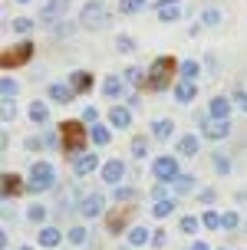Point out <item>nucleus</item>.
I'll use <instances>...</instances> for the list:
<instances>
[{
  "mask_svg": "<svg viewBox=\"0 0 247 250\" xmlns=\"http://www.w3.org/2000/svg\"><path fill=\"white\" fill-rule=\"evenodd\" d=\"M63 132V148H66V155H86V128H83V122H63L60 125Z\"/></svg>",
  "mask_w": 247,
  "mask_h": 250,
  "instance_id": "1",
  "label": "nucleus"
},
{
  "mask_svg": "<svg viewBox=\"0 0 247 250\" xmlns=\"http://www.w3.org/2000/svg\"><path fill=\"white\" fill-rule=\"evenodd\" d=\"M172 73H175V60H168V56H158V60L148 66V89H168V83H172Z\"/></svg>",
  "mask_w": 247,
  "mask_h": 250,
  "instance_id": "2",
  "label": "nucleus"
},
{
  "mask_svg": "<svg viewBox=\"0 0 247 250\" xmlns=\"http://www.w3.org/2000/svg\"><path fill=\"white\" fill-rule=\"evenodd\" d=\"M56 185V171H53V165L49 162H37L30 168V181H26V191H49V188Z\"/></svg>",
  "mask_w": 247,
  "mask_h": 250,
  "instance_id": "3",
  "label": "nucleus"
},
{
  "mask_svg": "<svg viewBox=\"0 0 247 250\" xmlns=\"http://www.w3.org/2000/svg\"><path fill=\"white\" fill-rule=\"evenodd\" d=\"M106 20H109V13H106V7H102V0H89L86 7H83V17H79V23L83 26H106Z\"/></svg>",
  "mask_w": 247,
  "mask_h": 250,
  "instance_id": "4",
  "label": "nucleus"
},
{
  "mask_svg": "<svg viewBox=\"0 0 247 250\" xmlns=\"http://www.w3.org/2000/svg\"><path fill=\"white\" fill-rule=\"evenodd\" d=\"M152 171H155V178H158L161 185H168V181H175L178 178V162L175 158H155V165H152Z\"/></svg>",
  "mask_w": 247,
  "mask_h": 250,
  "instance_id": "5",
  "label": "nucleus"
},
{
  "mask_svg": "<svg viewBox=\"0 0 247 250\" xmlns=\"http://www.w3.org/2000/svg\"><path fill=\"white\" fill-rule=\"evenodd\" d=\"M33 56V43H20V46H13V50L3 53V66L10 69V66H20V62H26Z\"/></svg>",
  "mask_w": 247,
  "mask_h": 250,
  "instance_id": "6",
  "label": "nucleus"
},
{
  "mask_svg": "<svg viewBox=\"0 0 247 250\" xmlns=\"http://www.w3.org/2000/svg\"><path fill=\"white\" fill-rule=\"evenodd\" d=\"M102 204H106V198H102L99 191H92V194H83L79 211H83V217H99V214H102Z\"/></svg>",
  "mask_w": 247,
  "mask_h": 250,
  "instance_id": "7",
  "label": "nucleus"
},
{
  "mask_svg": "<svg viewBox=\"0 0 247 250\" xmlns=\"http://www.w3.org/2000/svg\"><path fill=\"white\" fill-rule=\"evenodd\" d=\"M125 178V165L119 162V158H112V162H106V168H102V181L106 185H115L119 188V181Z\"/></svg>",
  "mask_w": 247,
  "mask_h": 250,
  "instance_id": "8",
  "label": "nucleus"
},
{
  "mask_svg": "<svg viewBox=\"0 0 247 250\" xmlns=\"http://www.w3.org/2000/svg\"><path fill=\"white\" fill-rule=\"evenodd\" d=\"M96 168H99V155H89V151H86V155H79V158L73 162L76 175H92Z\"/></svg>",
  "mask_w": 247,
  "mask_h": 250,
  "instance_id": "9",
  "label": "nucleus"
},
{
  "mask_svg": "<svg viewBox=\"0 0 247 250\" xmlns=\"http://www.w3.org/2000/svg\"><path fill=\"white\" fill-rule=\"evenodd\" d=\"M204 135H208V138L231 135V122H227V119H211V122H204Z\"/></svg>",
  "mask_w": 247,
  "mask_h": 250,
  "instance_id": "10",
  "label": "nucleus"
},
{
  "mask_svg": "<svg viewBox=\"0 0 247 250\" xmlns=\"http://www.w3.org/2000/svg\"><path fill=\"white\" fill-rule=\"evenodd\" d=\"M49 99H53V102H63V105H69V102L76 99V89L56 83V86H49Z\"/></svg>",
  "mask_w": 247,
  "mask_h": 250,
  "instance_id": "11",
  "label": "nucleus"
},
{
  "mask_svg": "<svg viewBox=\"0 0 247 250\" xmlns=\"http://www.w3.org/2000/svg\"><path fill=\"white\" fill-rule=\"evenodd\" d=\"M181 17V7H178V0H165L158 7V20L161 23H172V20H178Z\"/></svg>",
  "mask_w": 247,
  "mask_h": 250,
  "instance_id": "12",
  "label": "nucleus"
},
{
  "mask_svg": "<svg viewBox=\"0 0 247 250\" xmlns=\"http://www.w3.org/2000/svg\"><path fill=\"white\" fill-rule=\"evenodd\" d=\"M195 96H198V86L191 83V79H181V83L175 86V99L178 102H191Z\"/></svg>",
  "mask_w": 247,
  "mask_h": 250,
  "instance_id": "13",
  "label": "nucleus"
},
{
  "mask_svg": "<svg viewBox=\"0 0 247 250\" xmlns=\"http://www.w3.org/2000/svg\"><path fill=\"white\" fill-rule=\"evenodd\" d=\"M66 7H69V0H49L46 7L40 10V17H43V20H56L60 13H66Z\"/></svg>",
  "mask_w": 247,
  "mask_h": 250,
  "instance_id": "14",
  "label": "nucleus"
},
{
  "mask_svg": "<svg viewBox=\"0 0 247 250\" xmlns=\"http://www.w3.org/2000/svg\"><path fill=\"white\" fill-rule=\"evenodd\" d=\"M109 122H112V128H129L132 112H129V109H122V105H115V109L109 112Z\"/></svg>",
  "mask_w": 247,
  "mask_h": 250,
  "instance_id": "15",
  "label": "nucleus"
},
{
  "mask_svg": "<svg viewBox=\"0 0 247 250\" xmlns=\"http://www.w3.org/2000/svg\"><path fill=\"white\" fill-rule=\"evenodd\" d=\"M198 148H201V142H198V135H185L181 142H178V151H181L185 158H198Z\"/></svg>",
  "mask_w": 247,
  "mask_h": 250,
  "instance_id": "16",
  "label": "nucleus"
},
{
  "mask_svg": "<svg viewBox=\"0 0 247 250\" xmlns=\"http://www.w3.org/2000/svg\"><path fill=\"white\" fill-rule=\"evenodd\" d=\"M102 92H106L109 99H115V96H122V92H125V79H119V76H109V79L102 83Z\"/></svg>",
  "mask_w": 247,
  "mask_h": 250,
  "instance_id": "17",
  "label": "nucleus"
},
{
  "mask_svg": "<svg viewBox=\"0 0 247 250\" xmlns=\"http://www.w3.org/2000/svg\"><path fill=\"white\" fill-rule=\"evenodd\" d=\"M231 105L234 102L224 99V96H218V99H211V119H227V112H231Z\"/></svg>",
  "mask_w": 247,
  "mask_h": 250,
  "instance_id": "18",
  "label": "nucleus"
},
{
  "mask_svg": "<svg viewBox=\"0 0 247 250\" xmlns=\"http://www.w3.org/2000/svg\"><path fill=\"white\" fill-rule=\"evenodd\" d=\"M152 234H155V230H148V227H132V230H129V244H132V247H142V244L152 240Z\"/></svg>",
  "mask_w": 247,
  "mask_h": 250,
  "instance_id": "19",
  "label": "nucleus"
},
{
  "mask_svg": "<svg viewBox=\"0 0 247 250\" xmlns=\"http://www.w3.org/2000/svg\"><path fill=\"white\" fill-rule=\"evenodd\" d=\"M60 240H63V234L56 227H43V230H40V244H43V247H56Z\"/></svg>",
  "mask_w": 247,
  "mask_h": 250,
  "instance_id": "20",
  "label": "nucleus"
},
{
  "mask_svg": "<svg viewBox=\"0 0 247 250\" xmlns=\"http://www.w3.org/2000/svg\"><path fill=\"white\" fill-rule=\"evenodd\" d=\"M172 128H175V122H168V119H158V122L152 125V135L158 138V142H165V138L172 135Z\"/></svg>",
  "mask_w": 247,
  "mask_h": 250,
  "instance_id": "21",
  "label": "nucleus"
},
{
  "mask_svg": "<svg viewBox=\"0 0 247 250\" xmlns=\"http://www.w3.org/2000/svg\"><path fill=\"white\" fill-rule=\"evenodd\" d=\"M23 188L26 185H20V178H17V175H3V194H7V198H10V194H20Z\"/></svg>",
  "mask_w": 247,
  "mask_h": 250,
  "instance_id": "22",
  "label": "nucleus"
},
{
  "mask_svg": "<svg viewBox=\"0 0 247 250\" xmlns=\"http://www.w3.org/2000/svg\"><path fill=\"white\" fill-rule=\"evenodd\" d=\"M89 86H92V76L83 73V69H76V73H73V89H76V92H86Z\"/></svg>",
  "mask_w": 247,
  "mask_h": 250,
  "instance_id": "23",
  "label": "nucleus"
},
{
  "mask_svg": "<svg viewBox=\"0 0 247 250\" xmlns=\"http://www.w3.org/2000/svg\"><path fill=\"white\" fill-rule=\"evenodd\" d=\"M172 188L178 191V194H188V191L195 188V178H191V175H178V178L172 181Z\"/></svg>",
  "mask_w": 247,
  "mask_h": 250,
  "instance_id": "24",
  "label": "nucleus"
},
{
  "mask_svg": "<svg viewBox=\"0 0 247 250\" xmlns=\"http://www.w3.org/2000/svg\"><path fill=\"white\" fill-rule=\"evenodd\" d=\"M89 135H92V142H96V145H109V128H106V125H92V128H89Z\"/></svg>",
  "mask_w": 247,
  "mask_h": 250,
  "instance_id": "25",
  "label": "nucleus"
},
{
  "mask_svg": "<svg viewBox=\"0 0 247 250\" xmlns=\"http://www.w3.org/2000/svg\"><path fill=\"white\" fill-rule=\"evenodd\" d=\"M30 119H33V122L37 125H43L49 119V112H46V105H43V102H33V105H30Z\"/></svg>",
  "mask_w": 247,
  "mask_h": 250,
  "instance_id": "26",
  "label": "nucleus"
},
{
  "mask_svg": "<svg viewBox=\"0 0 247 250\" xmlns=\"http://www.w3.org/2000/svg\"><path fill=\"white\" fill-rule=\"evenodd\" d=\"M0 92H3V102H13V96H17V83H13L10 76H3V83H0Z\"/></svg>",
  "mask_w": 247,
  "mask_h": 250,
  "instance_id": "27",
  "label": "nucleus"
},
{
  "mask_svg": "<svg viewBox=\"0 0 247 250\" xmlns=\"http://www.w3.org/2000/svg\"><path fill=\"white\" fill-rule=\"evenodd\" d=\"M175 211V201H155V208H152V214H155V217H168V214Z\"/></svg>",
  "mask_w": 247,
  "mask_h": 250,
  "instance_id": "28",
  "label": "nucleus"
},
{
  "mask_svg": "<svg viewBox=\"0 0 247 250\" xmlns=\"http://www.w3.org/2000/svg\"><path fill=\"white\" fill-rule=\"evenodd\" d=\"M145 7V0H119V13H138Z\"/></svg>",
  "mask_w": 247,
  "mask_h": 250,
  "instance_id": "29",
  "label": "nucleus"
},
{
  "mask_svg": "<svg viewBox=\"0 0 247 250\" xmlns=\"http://www.w3.org/2000/svg\"><path fill=\"white\" fill-rule=\"evenodd\" d=\"M178 73L185 76V79H191V83H195V76L201 73V69H198V62H195V60H188V62H181V66H178Z\"/></svg>",
  "mask_w": 247,
  "mask_h": 250,
  "instance_id": "30",
  "label": "nucleus"
},
{
  "mask_svg": "<svg viewBox=\"0 0 247 250\" xmlns=\"http://www.w3.org/2000/svg\"><path fill=\"white\" fill-rule=\"evenodd\" d=\"M132 155H135V158H145V155H148V142L142 135L132 138Z\"/></svg>",
  "mask_w": 247,
  "mask_h": 250,
  "instance_id": "31",
  "label": "nucleus"
},
{
  "mask_svg": "<svg viewBox=\"0 0 247 250\" xmlns=\"http://www.w3.org/2000/svg\"><path fill=\"white\" fill-rule=\"evenodd\" d=\"M125 83H132V86H142V83H148V79L142 76V69H125Z\"/></svg>",
  "mask_w": 247,
  "mask_h": 250,
  "instance_id": "32",
  "label": "nucleus"
},
{
  "mask_svg": "<svg viewBox=\"0 0 247 250\" xmlns=\"http://www.w3.org/2000/svg\"><path fill=\"white\" fill-rule=\"evenodd\" d=\"M69 244H86V227H69Z\"/></svg>",
  "mask_w": 247,
  "mask_h": 250,
  "instance_id": "33",
  "label": "nucleus"
},
{
  "mask_svg": "<svg viewBox=\"0 0 247 250\" xmlns=\"http://www.w3.org/2000/svg\"><path fill=\"white\" fill-rule=\"evenodd\" d=\"M26 217H30V221H33V224H40V221H43V217H46V208H40V204H33V208H30V211H26Z\"/></svg>",
  "mask_w": 247,
  "mask_h": 250,
  "instance_id": "34",
  "label": "nucleus"
},
{
  "mask_svg": "<svg viewBox=\"0 0 247 250\" xmlns=\"http://www.w3.org/2000/svg\"><path fill=\"white\" fill-rule=\"evenodd\" d=\"M115 50H119V53H132V50H135L132 37H119V40H115Z\"/></svg>",
  "mask_w": 247,
  "mask_h": 250,
  "instance_id": "35",
  "label": "nucleus"
},
{
  "mask_svg": "<svg viewBox=\"0 0 247 250\" xmlns=\"http://www.w3.org/2000/svg\"><path fill=\"white\" fill-rule=\"evenodd\" d=\"M231 102H234V105L241 109V112H247V92H244V89H237L234 96H231Z\"/></svg>",
  "mask_w": 247,
  "mask_h": 250,
  "instance_id": "36",
  "label": "nucleus"
},
{
  "mask_svg": "<svg viewBox=\"0 0 247 250\" xmlns=\"http://www.w3.org/2000/svg\"><path fill=\"white\" fill-rule=\"evenodd\" d=\"M201 20H204L208 26H218V23H221V13H218V10H204V13H201Z\"/></svg>",
  "mask_w": 247,
  "mask_h": 250,
  "instance_id": "37",
  "label": "nucleus"
},
{
  "mask_svg": "<svg viewBox=\"0 0 247 250\" xmlns=\"http://www.w3.org/2000/svg\"><path fill=\"white\" fill-rule=\"evenodd\" d=\"M201 224H204V227H211V230H214V227H221V217H218V214H214V211H208V214H204V217H201Z\"/></svg>",
  "mask_w": 247,
  "mask_h": 250,
  "instance_id": "38",
  "label": "nucleus"
},
{
  "mask_svg": "<svg viewBox=\"0 0 247 250\" xmlns=\"http://www.w3.org/2000/svg\"><path fill=\"white\" fill-rule=\"evenodd\" d=\"M30 26H33V20H26V17L13 20V30H17V33H30Z\"/></svg>",
  "mask_w": 247,
  "mask_h": 250,
  "instance_id": "39",
  "label": "nucleus"
},
{
  "mask_svg": "<svg viewBox=\"0 0 247 250\" xmlns=\"http://www.w3.org/2000/svg\"><path fill=\"white\" fill-rule=\"evenodd\" d=\"M221 227H224V230H234V227H237V214L227 211V214L221 217Z\"/></svg>",
  "mask_w": 247,
  "mask_h": 250,
  "instance_id": "40",
  "label": "nucleus"
},
{
  "mask_svg": "<svg viewBox=\"0 0 247 250\" xmlns=\"http://www.w3.org/2000/svg\"><path fill=\"white\" fill-rule=\"evenodd\" d=\"M181 230H185V234H195L198 230V217H181Z\"/></svg>",
  "mask_w": 247,
  "mask_h": 250,
  "instance_id": "41",
  "label": "nucleus"
},
{
  "mask_svg": "<svg viewBox=\"0 0 247 250\" xmlns=\"http://www.w3.org/2000/svg\"><path fill=\"white\" fill-rule=\"evenodd\" d=\"M132 198H135L132 188H115V201H132Z\"/></svg>",
  "mask_w": 247,
  "mask_h": 250,
  "instance_id": "42",
  "label": "nucleus"
},
{
  "mask_svg": "<svg viewBox=\"0 0 247 250\" xmlns=\"http://www.w3.org/2000/svg\"><path fill=\"white\" fill-rule=\"evenodd\" d=\"M214 168H218V171H224V175H227V171H231V162H227V158H224V155H214Z\"/></svg>",
  "mask_w": 247,
  "mask_h": 250,
  "instance_id": "43",
  "label": "nucleus"
},
{
  "mask_svg": "<svg viewBox=\"0 0 247 250\" xmlns=\"http://www.w3.org/2000/svg\"><path fill=\"white\" fill-rule=\"evenodd\" d=\"M83 119H86V122H92V125H96V119H99V109H96V105H89L86 112H83Z\"/></svg>",
  "mask_w": 247,
  "mask_h": 250,
  "instance_id": "44",
  "label": "nucleus"
},
{
  "mask_svg": "<svg viewBox=\"0 0 247 250\" xmlns=\"http://www.w3.org/2000/svg\"><path fill=\"white\" fill-rule=\"evenodd\" d=\"M13 115H17V109H13V102H3V122H10Z\"/></svg>",
  "mask_w": 247,
  "mask_h": 250,
  "instance_id": "45",
  "label": "nucleus"
},
{
  "mask_svg": "<svg viewBox=\"0 0 247 250\" xmlns=\"http://www.w3.org/2000/svg\"><path fill=\"white\" fill-rule=\"evenodd\" d=\"M165 240H168V237H165V230H155V237H152V244H155V247H165Z\"/></svg>",
  "mask_w": 247,
  "mask_h": 250,
  "instance_id": "46",
  "label": "nucleus"
},
{
  "mask_svg": "<svg viewBox=\"0 0 247 250\" xmlns=\"http://www.w3.org/2000/svg\"><path fill=\"white\" fill-rule=\"evenodd\" d=\"M201 201H204V204H211V201H214V191H211V188H208V191H201Z\"/></svg>",
  "mask_w": 247,
  "mask_h": 250,
  "instance_id": "47",
  "label": "nucleus"
},
{
  "mask_svg": "<svg viewBox=\"0 0 247 250\" xmlns=\"http://www.w3.org/2000/svg\"><path fill=\"white\" fill-rule=\"evenodd\" d=\"M191 250H208V244H201V240H195V244H191Z\"/></svg>",
  "mask_w": 247,
  "mask_h": 250,
  "instance_id": "48",
  "label": "nucleus"
},
{
  "mask_svg": "<svg viewBox=\"0 0 247 250\" xmlns=\"http://www.w3.org/2000/svg\"><path fill=\"white\" fill-rule=\"evenodd\" d=\"M20 250H30V247H20Z\"/></svg>",
  "mask_w": 247,
  "mask_h": 250,
  "instance_id": "49",
  "label": "nucleus"
},
{
  "mask_svg": "<svg viewBox=\"0 0 247 250\" xmlns=\"http://www.w3.org/2000/svg\"><path fill=\"white\" fill-rule=\"evenodd\" d=\"M20 3H26V0H20Z\"/></svg>",
  "mask_w": 247,
  "mask_h": 250,
  "instance_id": "50",
  "label": "nucleus"
},
{
  "mask_svg": "<svg viewBox=\"0 0 247 250\" xmlns=\"http://www.w3.org/2000/svg\"><path fill=\"white\" fill-rule=\"evenodd\" d=\"M221 250H224V247H221Z\"/></svg>",
  "mask_w": 247,
  "mask_h": 250,
  "instance_id": "51",
  "label": "nucleus"
}]
</instances>
